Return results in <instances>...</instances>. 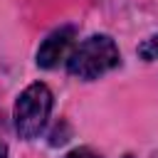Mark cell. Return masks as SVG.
Returning <instances> with one entry per match:
<instances>
[{
	"label": "cell",
	"mask_w": 158,
	"mask_h": 158,
	"mask_svg": "<svg viewBox=\"0 0 158 158\" xmlns=\"http://www.w3.org/2000/svg\"><path fill=\"white\" fill-rule=\"evenodd\" d=\"M118 62H121V54H118L116 42L109 35H91L69 54L67 69L72 77L91 81L111 72L114 67H118Z\"/></svg>",
	"instance_id": "1"
},
{
	"label": "cell",
	"mask_w": 158,
	"mask_h": 158,
	"mask_svg": "<svg viewBox=\"0 0 158 158\" xmlns=\"http://www.w3.org/2000/svg\"><path fill=\"white\" fill-rule=\"evenodd\" d=\"M52 111V91L47 84L35 81L30 84L15 101V131L20 138L32 141L42 133Z\"/></svg>",
	"instance_id": "2"
},
{
	"label": "cell",
	"mask_w": 158,
	"mask_h": 158,
	"mask_svg": "<svg viewBox=\"0 0 158 158\" xmlns=\"http://www.w3.org/2000/svg\"><path fill=\"white\" fill-rule=\"evenodd\" d=\"M74 35H77V30H74L72 25H64V27L54 30V32L40 44V49H37V64H40L42 69L57 67V64L67 57V52H69V47H72V42H74Z\"/></svg>",
	"instance_id": "3"
},
{
	"label": "cell",
	"mask_w": 158,
	"mask_h": 158,
	"mask_svg": "<svg viewBox=\"0 0 158 158\" xmlns=\"http://www.w3.org/2000/svg\"><path fill=\"white\" fill-rule=\"evenodd\" d=\"M138 57L146 59V62L158 59V35H153V37H148L146 42L138 44Z\"/></svg>",
	"instance_id": "4"
},
{
	"label": "cell",
	"mask_w": 158,
	"mask_h": 158,
	"mask_svg": "<svg viewBox=\"0 0 158 158\" xmlns=\"http://www.w3.org/2000/svg\"><path fill=\"white\" fill-rule=\"evenodd\" d=\"M67 158H99L94 151H89V148H77V151H72Z\"/></svg>",
	"instance_id": "5"
},
{
	"label": "cell",
	"mask_w": 158,
	"mask_h": 158,
	"mask_svg": "<svg viewBox=\"0 0 158 158\" xmlns=\"http://www.w3.org/2000/svg\"><path fill=\"white\" fill-rule=\"evenodd\" d=\"M0 158H7V146L0 141Z\"/></svg>",
	"instance_id": "6"
}]
</instances>
